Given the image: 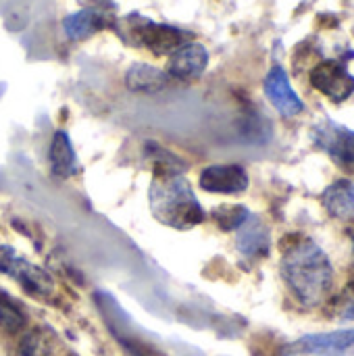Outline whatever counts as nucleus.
I'll use <instances>...</instances> for the list:
<instances>
[{
	"label": "nucleus",
	"instance_id": "f257e3e1",
	"mask_svg": "<svg viewBox=\"0 0 354 356\" xmlns=\"http://www.w3.org/2000/svg\"><path fill=\"white\" fill-rule=\"evenodd\" d=\"M282 277L292 296L303 307L313 309L328 298L334 284V269L319 244L309 238H298L282 257Z\"/></svg>",
	"mask_w": 354,
	"mask_h": 356
},
{
	"label": "nucleus",
	"instance_id": "f03ea898",
	"mask_svg": "<svg viewBox=\"0 0 354 356\" xmlns=\"http://www.w3.org/2000/svg\"><path fill=\"white\" fill-rule=\"evenodd\" d=\"M152 217L173 229L186 232L207 219L190 181L182 173H154L148 188Z\"/></svg>",
	"mask_w": 354,
	"mask_h": 356
},
{
	"label": "nucleus",
	"instance_id": "7ed1b4c3",
	"mask_svg": "<svg viewBox=\"0 0 354 356\" xmlns=\"http://www.w3.org/2000/svg\"><path fill=\"white\" fill-rule=\"evenodd\" d=\"M117 33L131 46L146 48L159 56L173 54L179 46L188 44L190 33L169 23H156L142 15H127L117 21Z\"/></svg>",
	"mask_w": 354,
	"mask_h": 356
},
{
	"label": "nucleus",
	"instance_id": "20e7f679",
	"mask_svg": "<svg viewBox=\"0 0 354 356\" xmlns=\"http://www.w3.org/2000/svg\"><path fill=\"white\" fill-rule=\"evenodd\" d=\"M313 144L325 152L340 169L354 175V131L332 119L319 121L311 129Z\"/></svg>",
	"mask_w": 354,
	"mask_h": 356
},
{
	"label": "nucleus",
	"instance_id": "39448f33",
	"mask_svg": "<svg viewBox=\"0 0 354 356\" xmlns=\"http://www.w3.org/2000/svg\"><path fill=\"white\" fill-rule=\"evenodd\" d=\"M309 81L319 94L336 104L348 100L354 94V75L342 58H328L317 63L309 73Z\"/></svg>",
	"mask_w": 354,
	"mask_h": 356
},
{
	"label": "nucleus",
	"instance_id": "423d86ee",
	"mask_svg": "<svg viewBox=\"0 0 354 356\" xmlns=\"http://www.w3.org/2000/svg\"><path fill=\"white\" fill-rule=\"evenodd\" d=\"M0 273L13 277L27 292L38 294V296H48L54 290V282L44 269H40L38 265L19 257L8 246H0Z\"/></svg>",
	"mask_w": 354,
	"mask_h": 356
},
{
	"label": "nucleus",
	"instance_id": "0eeeda50",
	"mask_svg": "<svg viewBox=\"0 0 354 356\" xmlns=\"http://www.w3.org/2000/svg\"><path fill=\"white\" fill-rule=\"evenodd\" d=\"M263 90L267 100L275 106L282 117H296L305 111V102L290 83V77L282 65H273L265 75Z\"/></svg>",
	"mask_w": 354,
	"mask_h": 356
},
{
	"label": "nucleus",
	"instance_id": "6e6552de",
	"mask_svg": "<svg viewBox=\"0 0 354 356\" xmlns=\"http://www.w3.org/2000/svg\"><path fill=\"white\" fill-rule=\"evenodd\" d=\"M200 188L211 194H242L248 188V173L242 165H209L200 171Z\"/></svg>",
	"mask_w": 354,
	"mask_h": 356
},
{
	"label": "nucleus",
	"instance_id": "1a4fd4ad",
	"mask_svg": "<svg viewBox=\"0 0 354 356\" xmlns=\"http://www.w3.org/2000/svg\"><path fill=\"white\" fill-rule=\"evenodd\" d=\"M354 348V330H338L330 334H313L292 342L288 355H342Z\"/></svg>",
	"mask_w": 354,
	"mask_h": 356
},
{
	"label": "nucleus",
	"instance_id": "9d476101",
	"mask_svg": "<svg viewBox=\"0 0 354 356\" xmlns=\"http://www.w3.org/2000/svg\"><path fill=\"white\" fill-rule=\"evenodd\" d=\"M207 67H209V50L198 42H188L179 46L173 54H169L167 75L182 81H190L200 77L207 71Z\"/></svg>",
	"mask_w": 354,
	"mask_h": 356
},
{
	"label": "nucleus",
	"instance_id": "9b49d317",
	"mask_svg": "<svg viewBox=\"0 0 354 356\" xmlns=\"http://www.w3.org/2000/svg\"><path fill=\"white\" fill-rule=\"evenodd\" d=\"M236 246H238L240 254L244 259H250V261H257V259H263V257L269 254L271 234H269V227L263 223L261 217L250 215L244 221V225L238 229Z\"/></svg>",
	"mask_w": 354,
	"mask_h": 356
},
{
	"label": "nucleus",
	"instance_id": "f8f14e48",
	"mask_svg": "<svg viewBox=\"0 0 354 356\" xmlns=\"http://www.w3.org/2000/svg\"><path fill=\"white\" fill-rule=\"evenodd\" d=\"M48 161H50V171L58 179H69L79 171V161H77L73 142L67 131L58 129L52 134L50 148H48Z\"/></svg>",
	"mask_w": 354,
	"mask_h": 356
},
{
	"label": "nucleus",
	"instance_id": "ddd939ff",
	"mask_svg": "<svg viewBox=\"0 0 354 356\" xmlns=\"http://www.w3.org/2000/svg\"><path fill=\"white\" fill-rule=\"evenodd\" d=\"M108 23H111V19L102 8L88 6V8L67 15L63 21V31L69 40H86V38L98 33L100 29H104Z\"/></svg>",
	"mask_w": 354,
	"mask_h": 356
},
{
	"label": "nucleus",
	"instance_id": "4468645a",
	"mask_svg": "<svg viewBox=\"0 0 354 356\" xmlns=\"http://www.w3.org/2000/svg\"><path fill=\"white\" fill-rule=\"evenodd\" d=\"M169 79L171 77L167 75V71L152 67L148 63H136L125 73V86L131 92L140 94H156L169 86Z\"/></svg>",
	"mask_w": 354,
	"mask_h": 356
},
{
	"label": "nucleus",
	"instance_id": "2eb2a0df",
	"mask_svg": "<svg viewBox=\"0 0 354 356\" xmlns=\"http://www.w3.org/2000/svg\"><path fill=\"white\" fill-rule=\"evenodd\" d=\"M321 202L334 219H354V184L346 179L334 181L323 190Z\"/></svg>",
	"mask_w": 354,
	"mask_h": 356
},
{
	"label": "nucleus",
	"instance_id": "dca6fc26",
	"mask_svg": "<svg viewBox=\"0 0 354 356\" xmlns=\"http://www.w3.org/2000/svg\"><path fill=\"white\" fill-rule=\"evenodd\" d=\"M146 154L152 161L154 173H184V169H186L182 159H177L171 150H167L154 142L146 146Z\"/></svg>",
	"mask_w": 354,
	"mask_h": 356
},
{
	"label": "nucleus",
	"instance_id": "f3484780",
	"mask_svg": "<svg viewBox=\"0 0 354 356\" xmlns=\"http://www.w3.org/2000/svg\"><path fill=\"white\" fill-rule=\"evenodd\" d=\"M248 217L250 213L242 204H223L213 211V219L223 232H238Z\"/></svg>",
	"mask_w": 354,
	"mask_h": 356
},
{
	"label": "nucleus",
	"instance_id": "a211bd4d",
	"mask_svg": "<svg viewBox=\"0 0 354 356\" xmlns=\"http://www.w3.org/2000/svg\"><path fill=\"white\" fill-rule=\"evenodd\" d=\"M25 325V315L23 311L4 294H0V327L6 332H19Z\"/></svg>",
	"mask_w": 354,
	"mask_h": 356
},
{
	"label": "nucleus",
	"instance_id": "6ab92c4d",
	"mask_svg": "<svg viewBox=\"0 0 354 356\" xmlns=\"http://www.w3.org/2000/svg\"><path fill=\"white\" fill-rule=\"evenodd\" d=\"M21 356H50V350L40 334H29L21 344Z\"/></svg>",
	"mask_w": 354,
	"mask_h": 356
},
{
	"label": "nucleus",
	"instance_id": "aec40b11",
	"mask_svg": "<svg viewBox=\"0 0 354 356\" xmlns=\"http://www.w3.org/2000/svg\"><path fill=\"white\" fill-rule=\"evenodd\" d=\"M336 311L342 319H354V282L336 300Z\"/></svg>",
	"mask_w": 354,
	"mask_h": 356
},
{
	"label": "nucleus",
	"instance_id": "412c9836",
	"mask_svg": "<svg viewBox=\"0 0 354 356\" xmlns=\"http://www.w3.org/2000/svg\"><path fill=\"white\" fill-rule=\"evenodd\" d=\"M353 257H354V234H353Z\"/></svg>",
	"mask_w": 354,
	"mask_h": 356
}]
</instances>
